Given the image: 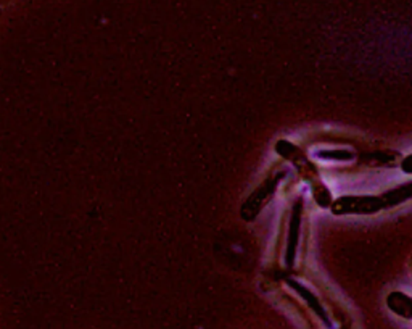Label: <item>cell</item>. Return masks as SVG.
<instances>
[{"label": "cell", "instance_id": "6da1fadb", "mask_svg": "<svg viewBox=\"0 0 412 329\" xmlns=\"http://www.w3.org/2000/svg\"><path fill=\"white\" fill-rule=\"evenodd\" d=\"M385 207L382 197H371V195H345L332 204V211L335 215H369Z\"/></svg>", "mask_w": 412, "mask_h": 329}, {"label": "cell", "instance_id": "7a4b0ae2", "mask_svg": "<svg viewBox=\"0 0 412 329\" xmlns=\"http://www.w3.org/2000/svg\"><path fill=\"white\" fill-rule=\"evenodd\" d=\"M411 197H412V182L408 184V186H401L398 189H394V191L385 194L382 197V200L387 207V205H394V204L404 202V200H408Z\"/></svg>", "mask_w": 412, "mask_h": 329}, {"label": "cell", "instance_id": "3957f363", "mask_svg": "<svg viewBox=\"0 0 412 329\" xmlns=\"http://www.w3.org/2000/svg\"><path fill=\"white\" fill-rule=\"evenodd\" d=\"M401 168H403L404 173H412V155H409V157H406L403 161H401Z\"/></svg>", "mask_w": 412, "mask_h": 329}]
</instances>
